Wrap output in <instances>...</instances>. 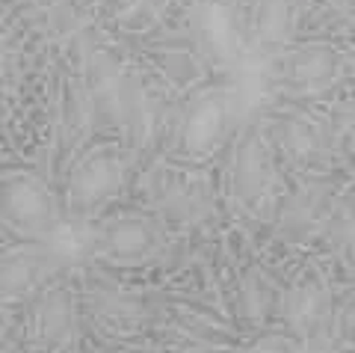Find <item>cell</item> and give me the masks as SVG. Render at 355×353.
<instances>
[{"label":"cell","instance_id":"6da1fadb","mask_svg":"<svg viewBox=\"0 0 355 353\" xmlns=\"http://www.w3.org/2000/svg\"><path fill=\"white\" fill-rule=\"evenodd\" d=\"M3 208L21 229H39L51 220V196L39 181L18 179L3 196Z\"/></svg>","mask_w":355,"mask_h":353},{"label":"cell","instance_id":"7a4b0ae2","mask_svg":"<svg viewBox=\"0 0 355 353\" xmlns=\"http://www.w3.org/2000/svg\"><path fill=\"white\" fill-rule=\"evenodd\" d=\"M119 181H121L119 161L101 154V158H92L74 175V193L86 202H98V199H104V196L113 193L119 187Z\"/></svg>","mask_w":355,"mask_h":353},{"label":"cell","instance_id":"3957f363","mask_svg":"<svg viewBox=\"0 0 355 353\" xmlns=\"http://www.w3.org/2000/svg\"><path fill=\"white\" fill-rule=\"evenodd\" d=\"M222 131V110L216 104H205L198 107L190 125H187V142H190V149H205L210 146Z\"/></svg>","mask_w":355,"mask_h":353},{"label":"cell","instance_id":"277c9868","mask_svg":"<svg viewBox=\"0 0 355 353\" xmlns=\"http://www.w3.org/2000/svg\"><path fill=\"white\" fill-rule=\"evenodd\" d=\"M146 244H148V238H146V231H142L139 226H130V223H125V226H119L113 235H110V247L113 249H119V252H139V249H146Z\"/></svg>","mask_w":355,"mask_h":353},{"label":"cell","instance_id":"5b68a950","mask_svg":"<svg viewBox=\"0 0 355 353\" xmlns=\"http://www.w3.org/2000/svg\"><path fill=\"white\" fill-rule=\"evenodd\" d=\"M252 353H293L287 345H282V341H261L258 347H254Z\"/></svg>","mask_w":355,"mask_h":353},{"label":"cell","instance_id":"8992f818","mask_svg":"<svg viewBox=\"0 0 355 353\" xmlns=\"http://www.w3.org/2000/svg\"><path fill=\"white\" fill-rule=\"evenodd\" d=\"M293 353H329V350H317V347H311V350H293Z\"/></svg>","mask_w":355,"mask_h":353}]
</instances>
